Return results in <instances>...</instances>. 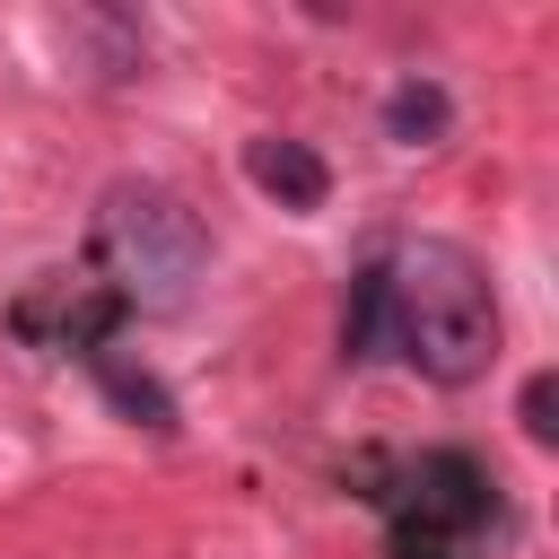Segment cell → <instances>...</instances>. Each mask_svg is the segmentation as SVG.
I'll return each instance as SVG.
<instances>
[{
	"label": "cell",
	"instance_id": "3",
	"mask_svg": "<svg viewBox=\"0 0 559 559\" xmlns=\"http://www.w3.org/2000/svg\"><path fill=\"white\" fill-rule=\"evenodd\" d=\"M96 262L114 271L105 297L122 314H175L192 297V280L210 271V227L148 175H122L105 183L96 201Z\"/></svg>",
	"mask_w": 559,
	"mask_h": 559
},
{
	"label": "cell",
	"instance_id": "7",
	"mask_svg": "<svg viewBox=\"0 0 559 559\" xmlns=\"http://www.w3.org/2000/svg\"><path fill=\"white\" fill-rule=\"evenodd\" d=\"M515 419H524V437H533V445H559V376H550V367H542V376H524Z\"/></svg>",
	"mask_w": 559,
	"mask_h": 559
},
{
	"label": "cell",
	"instance_id": "1",
	"mask_svg": "<svg viewBox=\"0 0 559 559\" xmlns=\"http://www.w3.org/2000/svg\"><path fill=\"white\" fill-rule=\"evenodd\" d=\"M341 358H402L411 376L463 393L498 358V288L489 262L454 236H393L376 262L349 271L341 297Z\"/></svg>",
	"mask_w": 559,
	"mask_h": 559
},
{
	"label": "cell",
	"instance_id": "2",
	"mask_svg": "<svg viewBox=\"0 0 559 559\" xmlns=\"http://www.w3.org/2000/svg\"><path fill=\"white\" fill-rule=\"evenodd\" d=\"M358 498L384 524V559H507L524 515L515 489L472 445H419L358 472Z\"/></svg>",
	"mask_w": 559,
	"mask_h": 559
},
{
	"label": "cell",
	"instance_id": "5",
	"mask_svg": "<svg viewBox=\"0 0 559 559\" xmlns=\"http://www.w3.org/2000/svg\"><path fill=\"white\" fill-rule=\"evenodd\" d=\"M87 376L105 384V402H114L122 419H140V428H157V437L175 428V393H166L148 367H131L122 349H96V358H87Z\"/></svg>",
	"mask_w": 559,
	"mask_h": 559
},
{
	"label": "cell",
	"instance_id": "4",
	"mask_svg": "<svg viewBox=\"0 0 559 559\" xmlns=\"http://www.w3.org/2000/svg\"><path fill=\"white\" fill-rule=\"evenodd\" d=\"M245 175L280 210H323V192H332V166L314 157V140H288V131H253L245 140Z\"/></svg>",
	"mask_w": 559,
	"mask_h": 559
},
{
	"label": "cell",
	"instance_id": "6",
	"mask_svg": "<svg viewBox=\"0 0 559 559\" xmlns=\"http://www.w3.org/2000/svg\"><path fill=\"white\" fill-rule=\"evenodd\" d=\"M445 131H454V96H445L437 79L411 70V79L384 96V140H402V148H437Z\"/></svg>",
	"mask_w": 559,
	"mask_h": 559
}]
</instances>
